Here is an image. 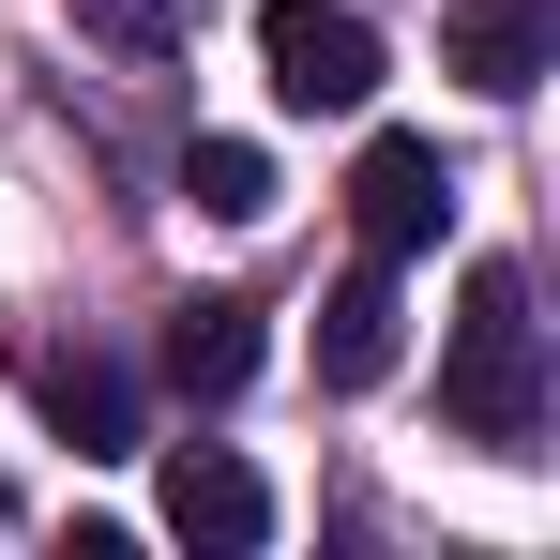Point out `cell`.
<instances>
[{"instance_id": "obj_1", "label": "cell", "mask_w": 560, "mask_h": 560, "mask_svg": "<svg viewBox=\"0 0 560 560\" xmlns=\"http://www.w3.org/2000/svg\"><path fill=\"white\" fill-rule=\"evenodd\" d=\"M440 409H455V440H485V455H530V424H546V318H530V273L515 258L469 273L455 349H440Z\"/></svg>"}, {"instance_id": "obj_2", "label": "cell", "mask_w": 560, "mask_h": 560, "mask_svg": "<svg viewBox=\"0 0 560 560\" xmlns=\"http://www.w3.org/2000/svg\"><path fill=\"white\" fill-rule=\"evenodd\" d=\"M258 61H273V92L303 106V121L378 92V31L349 15V0H258Z\"/></svg>"}, {"instance_id": "obj_3", "label": "cell", "mask_w": 560, "mask_h": 560, "mask_svg": "<svg viewBox=\"0 0 560 560\" xmlns=\"http://www.w3.org/2000/svg\"><path fill=\"white\" fill-rule=\"evenodd\" d=\"M152 515H167V546H197V560H258L273 546V485L228 455V440H183L167 485H152Z\"/></svg>"}, {"instance_id": "obj_4", "label": "cell", "mask_w": 560, "mask_h": 560, "mask_svg": "<svg viewBox=\"0 0 560 560\" xmlns=\"http://www.w3.org/2000/svg\"><path fill=\"white\" fill-rule=\"evenodd\" d=\"M440 212H455L440 137H364V167H349V228H364V258H424Z\"/></svg>"}, {"instance_id": "obj_5", "label": "cell", "mask_w": 560, "mask_h": 560, "mask_svg": "<svg viewBox=\"0 0 560 560\" xmlns=\"http://www.w3.org/2000/svg\"><path fill=\"white\" fill-rule=\"evenodd\" d=\"M440 61H455L485 106H515L546 77V0H455V15H440Z\"/></svg>"}, {"instance_id": "obj_6", "label": "cell", "mask_w": 560, "mask_h": 560, "mask_svg": "<svg viewBox=\"0 0 560 560\" xmlns=\"http://www.w3.org/2000/svg\"><path fill=\"white\" fill-rule=\"evenodd\" d=\"M243 378H258V303H243V288H197L183 318H167V394L212 409V394H243Z\"/></svg>"}, {"instance_id": "obj_7", "label": "cell", "mask_w": 560, "mask_h": 560, "mask_svg": "<svg viewBox=\"0 0 560 560\" xmlns=\"http://www.w3.org/2000/svg\"><path fill=\"white\" fill-rule=\"evenodd\" d=\"M394 318H409V303H394V258H364V273L318 303V378H334V394H364V378L394 364Z\"/></svg>"}, {"instance_id": "obj_8", "label": "cell", "mask_w": 560, "mask_h": 560, "mask_svg": "<svg viewBox=\"0 0 560 560\" xmlns=\"http://www.w3.org/2000/svg\"><path fill=\"white\" fill-rule=\"evenodd\" d=\"M46 424H61L77 455H137V378L92 364V349H77V364H46Z\"/></svg>"}, {"instance_id": "obj_9", "label": "cell", "mask_w": 560, "mask_h": 560, "mask_svg": "<svg viewBox=\"0 0 560 560\" xmlns=\"http://www.w3.org/2000/svg\"><path fill=\"white\" fill-rule=\"evenodd\" d=\"M183 197L228 212V228H258V212H273V152H258V137H197V152H183Z\"/></svg>"}, {"instance_id": "obj_10", "label": "cell", "mask_w": 560, "mask_h": 560, "mask_svg": "<svg viewBox=\"0 0 560 560\" xmlns=\"http://www.w3.org/2000/svg\"><path fill=\"white\" fill-rule=\"evenodd\" d=\"M61 15H77V31H106L121 61H167V46H183V0H61Z\"/></svg>"}]
</instances>
